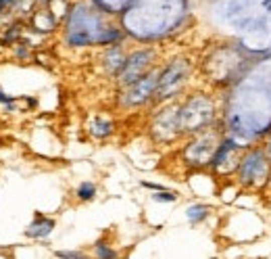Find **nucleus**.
Listing matches in <instances>:
<instances>
[{"instance_id":"f257e3e1","label":"nucleus","mask_w":271,"mask_h":259,"mask_svg":"<svg viewBox=\"0 0 271 259\" xmlns=\"http://www.w3.org/2000/svg\"><path fill=\"white\" fill-rule=\"evenodd\" d=\"M52 230H54V220L44 218V215H38V218L30 226H27L25 236H30V238H46Z\"/></svg>"},{"instance_id":"f03ea898","label":"nucleus","mask_w":271,"mask_h":259,"mask_svg":"<svg viewBox=\"0 0 271 259\" xmlns=\"http://www.w3.org/2000/svg\"><path fill=\"white\" fill-rule=\"evenodd\" d=\"M186 215H188V220L192 224H198V222H203L209 215V207L207 205H190L186 209Z\"/></svg>"},{"instance_id":"7ed1b4c3","label":"nucleus","mask_w":271,"mask_h":259,"mask_svg":"<svg viewBox=\"0 0 271 259\" xmlns=\"http://www.w3.org/2000/svg\"><path fill=\"white\" fill-rule=\"evenodd\" d=\"M94 195H96V186L92 182H81L77 186V199L79 201H90V199H94Z\"/></svg>"},{"instance_id":"20e7f679","label":"nucleus","mask_w":271,"mask_h":259,"mask_svg":"<svg viewBox=\"0 0 271 259\" xmlns=\"http://www.w3.org/2000/svg\"><path fill=\"white\" fill-rule=\"evenodd\" d=\"M154 201H159V203H173V201L177 199L175 192H169V190H159L156 195H152Z\"/></svg>"},{"instance_id":"39448f33","label":"nucleus","mask_w":271,"mask_h":259,"mask_svg":"<svg viewBox=\"0 0 271 259\" xmlns=\"http://www.w3.org/2000/svg\"><path fill=\"white\" fill-rule=\"evenodd\" d=\"M98 257H117L115 251H111V249H103V244H98V251H96Z\"/></svg>"},{"instance_id":"423d86ee","label":"nucleus","mask_w":271,"mask_h":259,"mask_svg":"<svg viewBox=\"0 0 271 259\" xmlns=\"http://www.w3.org/2000/svg\"><path fill=\"white\" fill-rule=\"evenodd\" d=\"M56 255L59 257H83V253H77V251H59Z\"/></svg>"},{"instance_id":"0eeeda50","label":"nucleus","mask_w":271,"mask_h":259,"mask_svg":"<svg viewBox=\"0 0 271 259\" xmlns=\"http://www.w3.org/2000/svg\"><path fill=\"white\" fill-rule=\"evenodd\" d=\"M0 103H3V105H13V98H11L9 94H5L3 90H0Z\"/></svg>"}]
</instances>
